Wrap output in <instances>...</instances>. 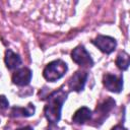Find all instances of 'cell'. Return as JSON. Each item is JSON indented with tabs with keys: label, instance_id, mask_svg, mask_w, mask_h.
<instances>
[{
	"label": "cell",
	"instance_id": "6da1fadb",
	"mask_svg": "<svg viewBox=\"0 0 130 130\" xmlns=\"http://www.w3.org/2000/svg\"><path fill=\"white\" fill-rule=\"evenodd\" d=\"M67 92L59 88L53 91L47 99V103L44 108V114L50 124H56L61 118V110L64 102L66 101Z\"/></svg>",
	"mask_w": 130,
	"mask_h": 130
},
{
	"label": "cell",
	"instance_id": "7a4b0ae2",
	"mask_svg": "<svg viewBox=\"0 0 130 130\" xmlns=\"http://www.w3.org/2000/svg\"><path fill=\"white\" fill-rule=\"evenodd\" d=\"M67 64L62 60H55L50 62L43 71V76L46 80L54 82L65 75L67 72Z\"/></svg>",
	"mask_w": 130,
	"mask_h": 130
},
{
	"label": "cell",
	"instance_id": "3957f363",
	"mask_svg": "<svg viewBox=\"0 0 130 130\" xmlns=\"http://www.w3.org/2000/svg\"><path fill=\"white\" fill-rule=\"evenodd\" d=\"M115 105H116V103L112 98H107L100 105H98L94 114H92V116H91L93 122H95L96 124H98V122H99V124H102L103 121L108 117V114L113 110Z\"/></svg>",
	"mask_w": 130,
	"mask_h": 130
},
{
	"label": "cell",
	"instance_id": "277c9868",
	"mask_svg": "<svg viewBox=\"0 0 130 130\" xmlns=\"http://www.w3.org/2000/svg\"><path fill=\"white\" fill-rule=\"evenodd\" d=\"M71 58L76 64L82 67H91L93 65V61L89 53L83 46H77L75 49H73L71 53Z\"/></svg>",
	"mask_w": 130,
	"mask_h": 130
},
{
	"label": "cell",
	"instance_id": "5b68a950",
	"mask_svg": "<svg viewBox=\"0 0 130 130\" xmlns=\"http://www.w3.org/2000/svg\"><path fill=\"white\" fill-rule=\"evenodd\" d=\"M92 44L106 54H111L117 46L116 40L108 36H98L94 40H92Z\"/></svg>",
	"mask_w": 130,
	"mask_h": 130
},
{
	"label": "cell",
	"instance_id": "8992f818",
	"mask_svg": "<svg viewBox=\"0 0 130 130\" xmlns=\"http://www.w3.org/2000/svg\"><path fill=\"white\" fill-rule=\"evenodd\" d=\"M103 83L106 88L112 92H120L123 89V77L122 75H114L107 73L103 77Z\"/></svg>",
	"mask_w": 130,
	"mask_h": 130
},
{
	"label": "cell",
	"instance_id": "52a82bcc",
	"mask_svg": "<svg viewBox=\"0 0 130 130\" xmlns=\"http://www.w3.org/2000/svg\"><path fill=\"white\" fill-rule=\"evenodd\" d=\"M87 76V72L85 71H76L68 80L69 88L74 91H81L84 88Z\"/></svg>",
	"mask_w": 130,
	"mask_h": 130
},
{
	"label": "cell",
	"instance_id": "ba28073f",
	"mask_svg": "<svg viewBox=\"0 0 130 130\" xmlns=\"http://www.w3.org/2000/svg\"><path fill=\"white\" fill-rule=\"evenodd\" d=\"M31 76H32L31 70L26 68V67H23V68L17 69L12 74V82L16 85L24 86V85H27L30 82Z\"/></svg>",
	"mask_w": 130,
	"mask_h": 130
},
{
	"label": "cell",
	"instance_id": "9c48e42d",
	"mask_svg": "<svg viewBox=\"0 0 130 130\" xmlns=\"http://www.w3.org/2000/svg\"><path fill=\"white\" fill-rule=\"evenodd\" d=\"M91 116H92V112L88 108L81 107L72 116V121L75 124L81 125V124H84L85 122H87L88 120H90L91 119Z\"/></svg>",
	"mask_w": 130,
	"mask_h": 130
},
{
	"label": "cell",
	"instance_id": "30bf717a",
	"mask_svg": "<svg viewBox=\"0 0 130 130\" xmlns=\"http://www.w3.org/2000/svg\"><path fill=\"white\" fill-rule=\"evenodd\" d=\"M35 106L29 103L27 107L25 108H21V107H13L11 108V111H10V117H30L35 114Z\"/></svg>",
	"mask_w": 130,
	"mask_h": 130
},
{
	"label": "cell",
	"instance_id": "8fae6325",
	"mask_svg": "<svg viewBox=\"0 0 130 130\" xmlns=\"http://www.w3.org/2000/svg\"><path fill=\"white\" fill-rule=\"evenodd\" d=\"M4 62L5 65L8 69L12 70L17 68L20 64H21V59L19 57V55H17L16 53L12 52L11 50H7L5 52V57H4Z\"/></svg>",
	"mask_w": 130,
	"mask_h": 130
},
{
	"label": "cell",
	"instance_id": "7c38bea8",
	"mask_svg": "<svg viewBox=\"0 0 130 130\" xmlns=\"http://www.w3.org/2000/svg\"><path fill=\"white\" fill-rule=\"evenodd\" d=\"M129 63H130V58L126 52L120 53L116 58V65L121 70H126L129 67Z\"/></svg>",
	"mask_w": 130,
	"mask_h": 130
},
{
	"label": "cell",
	"instance_id": "4fadbf2b",
	"mask_svg": "<svg viewBox=\"0 0 130 130\" xmlns=\"http://www.w3.org/2000/svg\"><path fill=\"white\" fill-rule=\"evenodd\" d=\"M9 107V102L5 95H0V112H5Z\"/></svg>",
	"mask_w": 130,
	"mask_h": 130
},
{
	"label": "cell",
	"instance_id": "5bb4252c",
	"mask_svg": "<svg viewBox=\"0 0 130 130\" xmlns=\"http://www.w3.org/2000/svg\"><path fill=\"white\" fill-rule=\"evenodd\" d=\"M111 130H127L125 127H123L122 125H116V126H114Z\"/></svg>",
	"mask_w": 130,
	"mask_h": 130
},
{
	"label": "cell",
	"instance_id": "9a60e30c",
	"mask_svg": "<svg viewBox=\"0 0 130 130\" xmlns=\"http://www.w3.org/2000/svg\"><path fill=\"white\" fill-rule=\"evenodd\" d=\"M48 130H62V129H59V128L56 126V124H51V126L48 128Z\"/></svg>",
	"mask_w": 130,
	"mask_h": 130
},
{
	"label": "cell",
	"instance_id": "2e32d148",
	"mask_svg": "<svg viewBox=\"0 0 130 130\" xmlns=\"http://www.w3.org/2000/svg\"><path fill=\"white\" fill-rule=\"evenodd\" d=\"M16 130H34L30 126H25V127H22V128H18Z\"/></svg>",
	"mask_w": 130,
	"mask_h": 130
}]
</instances>
